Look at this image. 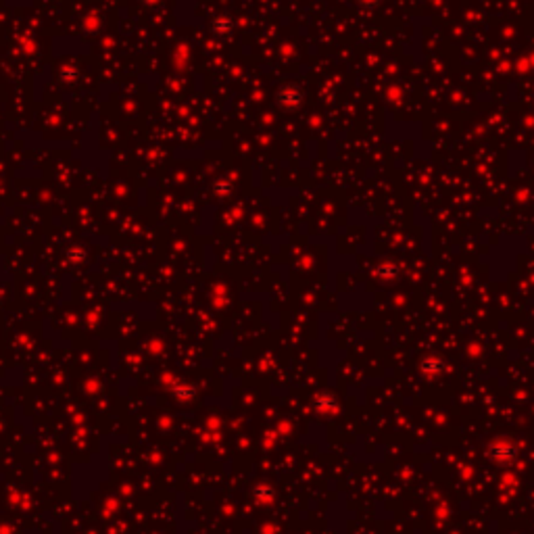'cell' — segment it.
Returning <instances> with one entry per match:
<instances>
[{
	"mask_svg": "<svg viewBox=\"0 0 534 534\" xmlns=\"http://www.w3.org/2000/svg\"><path fill=\"white\" fill-rule=\"evenodd\" d=\"M357 3H359L361 7L373 9V7H380V5H382V0H357Z\"/></svg>",
	"mask_w": 534,
	"mask_h": 534,
	"instance_id": "cell-3",
	"label": "cell"
},
{
	"mask_svg": "<svg viewBox=\"0 0 534 534\" xmlns=\"http://www.w3.org/2000/svg\"><path fill=\"white\" fill-rule=\"evenodd\" d=\"M213 30H216L218 34H222V36H226V34H230L234 30V23H232L230 17H220V19H216V23H213Z\"/></svg>",
	"mask_w": 534,
	"mask_h": 534,
	"instance_id": "cell-2",
	"label": "cell"
},
{
	"mask_svg": "<svg viewBox=\"0 0 534 534\" xmlns=\"http://www.w3.org/2000/svg\"><path fill=\"white\" fill-rule=\"evenodd\" d=\"M276 102H278L280 109H284V111H297V109H301V104L305 102V94L297 86H284V88L278 90Z\"/></svg>",
	"mask_w": 534,
	"mask_h": 534,
	"instance_id": "cell-1",
	"label": "cell"
}]
</instances>
